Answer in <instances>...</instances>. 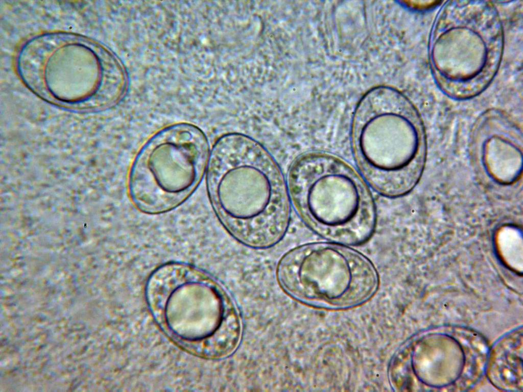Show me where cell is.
I'll return each instance as SVG.
<instances>
[{"instance_id": "1", "label": "cell", "mask_w": 523, "mask_h": 392, "mask_svg": "<svg viewBox=\"0 0 523 392\" xmlns=\"http://www.w3.org/2000/svg\"><path fill=\"white\" fill-rule=\"evenodd\" d=\"M206 184L217 217L243 244L265 248L284 235L287 187L273 157L255 140L240 133L221 137L210 153Z\"/></svg>"}, {"instance_id": "2", "label": "cell", "mask_w": 523, "mask_h": 392, "mask_svg": "<svg viewBox=\"0 0 523 392\" xmlns=\"http://www.w3.org/2000/svg\"><path fill=\"white\" fill-rule=\"evenodd\" d=\"M149 311L162 331L184 350L209 359L236 348L241 323L224 288L210 276L182 262L154 270L145 289Z\"/></svg>"}, {"instance_id": "3", "label": "cell", "mask_w": 523, "mask_h": 392, "mask_svg": "<svg viewBox=\"0 0 523 392\" xmlns=\"http://www.w3.org/2000/svg\"><path fill=\"white\" fill-rule=\"evenodd\" d=\"M354 157L366 182L394 198L410 192L424 170L427 140L422 118L400 91L373 88L361 99L351 130Z\"/></svg>"}, {"instance_id": "4", "label": "cell", "mask_w": 523, "mask_h": 392, "mask_svg": "<svg viewBox=\"0 0 523 392\" xmlns=\"http://www.w3.org/2000/svg\"><path fill=\"white\" fill-rule=\"evenodd\" d=\"M504 43L502 22L491 2H445L429 40L430 67L438 88L456 100L481 93L497 72Z\"/></svg>"}, {"instance_id": "5", "label": "cell", "mask_w": 523, "mask_h": 392, "mask_svg": "<svg viewBox=\"0 0 523 392\" xmlns=\"http://www.w3.org/2000/svg\"><path fill=\"white\" fill-rule=\"evenodd\" d=\"M287 187L299 217L325 239L358 245L372 234L376 216L372 194L341 158L319 152L300 155L290 166Z\"/></svg>"}, {"instance_id": "6", "label": "cell", "mask_w": 523, "mask_h": 392, "mask_svg": "<svg viewBox=\"0 0 523 392\" xmlns=\"http://www.w3.org/2000/svg\"><path fill=\"white\" fill-rule=\"evenodd\" d=\"M208 154L205 134L194 125L160 129L143 144L130 168L127 187L132 204L149 214L176 207L200 183Z\"/></svg>"}, {"instance_id": "7", "label": "cell", "mask_w": 523, "mask_h": 392, "mask_svg": "<svg viewBox=\"0 0 523 392\" xmlns=\"http://www.w3.org/2000/svg\"><path fill=\"white\" fill-rule=\"evenodd\" d=\"M281 288L306 305L345 309L371 298L378 284L377 272L365 255L333 242L300 246L286 253L276 272Z\"/></svg>"}, {"instance_id": "8", "label": "cell", "mask_w": 523, "mask_h": 392, "mask_svg": "<svg viewBox=\"0 0 523 392\" xmlns=\"http://www.w3.org/2000/svg\"><path fill=\"white\" fill-rule=\"evenodd\" d=\"M522 133L506 113L487 110L475 121L468 142L476 176L501 186L517 183L522 173Z\"/></svg>"}, {"instance_id": "9", "label": "cell", "mask_w": 523, "mask_h": 392, "mask_svg": "<svg viewBox=\"0 0 523 392\" xmlns=\"http://www.w3.org/2000/svg\"><path fill=\"white\" fill-rule=\"evenodd\" d=\"M522 331L502 337L494 346L489 358L488 376L496 387L509 390L522 388Z\"/></svg>"}, {"instance_id": "10", "label": "cell", "mask_w": 523, "mask_h": 392, "mask_svg": "<svg viewBox=\"0 0 523 392\" xmlns=\"http://www.w3.org/2000/svg\"><path fill=\"white\" fill-rule=\"evenodd\" d=\"M498 253L503 262L517 273L522 270V239L521 232L515 227L501 228L496 235Z\"/></svg>"}]
</instances>
